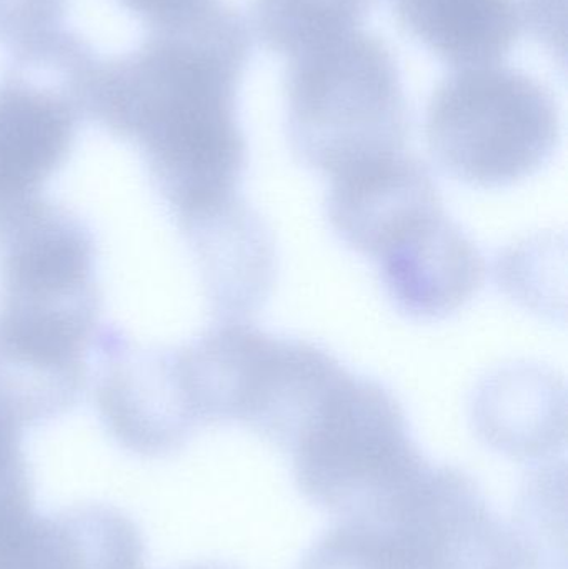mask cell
Returning a JSON list of instances; mask_svg holds the SVG:
<instances>
[{"label": "cell", "mask_w": 568, "mask_h": 569, "mask_svg": "<svg viewBox=\"0 0 568 569\" xmlns=\"http://www.w3.org/2000/svg\"><path fill=\"white\" fill-rule=\"evenodd\" d=\"M250 50L246 17L206 0L130 52L100 59L90 80L86 116L142 149L186 223L239 197L249 150L237 97Z\"/></svg>", "instance_id": "obj_1"}, {"label": "cell", "mask_w": 568, "mask_h": 569, "mask_svg": "<svg viewBox=\"0 0 568 569\" xmlns=\"http://www.w3.org/2000/svg\"><path fill=\"white\" fill-rule=\"evenodd\" d=\"M286 103L293 156L330 179L406 152L410 119L399 66L366 30L290 57Z\"/></svg>", "instance_id": "obj_2"}, {"label": "cell", "mask_w": 568, "mask_h": 569, "mask_svg": "<svg viewBox=\"0 0 568 569\" xmlns=\"http://www.w3.org/2000/svg\"><path fill=\"white\" fill-rule=\"evenodd\" d=\"M287 453L309 503L340 523L367 528L382 527L430 465L392 391L347 370Z\"/></svg>", "instance_id": "obj_3"}, {"label": "cell", "mask_w": 568, "mask_h": 569, "mask_svg": "<svg viewBox=\"0 0 568 569\" xmlns=\"http://www.w3.org/2000/svg\"><path fill=\"white\" fill-rule=\"evenodd\" d=\"M427 146L444 172L480 189L509 187L550 162L559 107L539 80L512 67H464L430 97Z\"/></svg>", "instance_id": "obj_4"}, {"label": "cell", "mask_w": 568, "mask_h": 569, "mask_svg": "<svg viewBox=\"0 0 568 569\" xmlns=\"http://www.w3.org/2000/svg\"><path fill=\"white\" fill-rule=\"evenodd\" d=\"M100 57L72 30L7 50L0 73V226L36 202L76 140Z\"/></svg>", "instance_id": "obj_5"}, {"label": "cell", "mask_w": 568, "mask_h": 569, "mask_svg": "<svg viewBox=\"0 0 568 569\" xmlns=\"http://www.w3.org/2000/svg\"><path fill=\"white\" fill-rule=\"evenodd\" d=\"M376 531L399 569H534L519 535L459 468L429 465Z\"/></svg>", "instance_id": "obj_6"}, {"label": "cell", "mask_w": 568, "mask_h": 569, "mask_svg": "<svg viewBox=\"0 0 568 569\" xmlns=\"http://www.w3.org/2000/svg\"><path fill=\"white\" fill-rule=\"evenodd\" d=\"M393 307L413 320H440L482 288V253L444 210L427 217L373 259Z\"/></svg>", "instance_id": "obj_7"}, {"label": "cell", "mask_w": 568, "mask_h": 569, "mask_svg": "<svg viewBox=\"0 0 568 569\" xmlns=\"http://www.w3.org/2000/svg\"><path fill=\"white\" fill-rule=\"evenodd\" d=\"M326 210L336 236L373 260L444 203L430 170L403 152L330 179Z\"/></svg>", "instance_id": "obj_8"}, {"label": "cell", "mask_w": 568, "mask_h": 569, "mask_svg": "<svg viewBox=\"0 0 568 569\" xmlns=\"http://www.w3.org/2000/svg\"><path fill=\"white\" fill-rule=\"evenodd\" d=\"M0 569H146V543L109 505L32 511L0 533Z\"/></svg>", "instance_id": "obj_9"}, {"label": "cell", "mask_w": 568, "mask_h": 569, "mask_svg": "<svg viewBox=\"0 0 568 569\" xmlns=\"http://www.w3.org/2000/svg\"><path fill=\"white\" fill-rule=\"evenodd\" d=\"M226 320L256 313L276 280L272 236L259 213L240 197L222 209L187 223Z\"/></svg>", "instance_id": "obj_10"}, {"label": "cell", "mask_w": 568, "mask_h": 569, "mask_svg": "<svg viewBox=\"0 0 568 569\" xmlns=\"http://www.w3.org/2000/svg\"><path fill=\"white\" fill-rule=\"evenodd\" d=\"M403 29L454 69L492 66L524 30L520 0H392Z\"/></svg>", "instance_id": "obj_11"}, {"label": "cell", "mask_w": 568, "mask_h": 569, "mask_svg": "<svg viewBox=\"0 0 568 569\" xmlns=\"http://www.w3.org/2000/svg\"><path fill=\"white\" fill-rule=\"evenodd\" d=\"M564 401L542 375H500L487 381L474 405L479 433L500 453L519 460L549 457L566 440Z\"/></svg>", "instance_id": "obj_12"}, {"label": "cell", "mask_w": 568, "mask_h": 569, "mask_svg": "<svg viewBox=\"0 0 568 569\" xmlns=\"http://www.w3.org/2000/svg\"><path fill=\"white\" fill-rule=\"evenodd\" d=\"M376 0H252V29L272 52L296 56L359 29Z\"/></svg>", "instance_id": "obj_13"}, {"label": "cell", "mask_w": 568, "mask_h": 569, "mask_svg": "<svg viewBox=\"0 0 568 569\" xmlns=\"http://www.w3.org/2000/svg\"><path fill=\"white\" fill-rule=\"evenodd\" d=\"M299 569H399L372 528L340 523L317 540Z\"/></svg>", "instance_id": "obj_14"}, {"label": "cell", "mask_w": 568, "mask_h": 569, "mask_svg": "<svg viewBox=\"0 0 568 569\" xmlns=\"http://www.w3.org/2000/svg\"><path fill=\"white\" fill-rule=\"evenodd\" d=\"M20 428L0 411V533L33 511L32 478Z\"/></svg>", "instance_id": "obj_15"}, {"label": "cell", "mask_w": 568, "mask_h": 569, "mask_svg": "<svg viewBox=\"0 0 568 569\" xmlns=\"http://www.w3.org/2000/svg\"><path fill=\"white\" fill-rule=\"evenodd\" d=\"M69 0H0V46L7 50L59 29Z\"/></svg>", "instance_id": "obj_16"}, {"label": "cell", "mask_w": 568, "mask_h": 569, "mask_svg": "<svg viewBox=\"0 0 568 569\" xmlns=\"http://www.w3.org/2000/svg\"><path fill=\"white\" fill-rule=\"evenodd\" d=\"M127 12L142 20L147 29L166 26L192 12L206 0H117Z\"/></svg>", "instance_id": "obj_17"}, {"label": "cell", "mask_w": 568, "mask_h": 569, "mask_svg": "<svg viewBox=\"0 0 568 569\" xmlns=\"http://www.w3.org/2000/svg\"><path fill=\"white\" fill-rule=\"evenodd\" d=\"M180 569H236V568L229 567V565L213 563V561H207V563L189 565V567H183Z\"/></svg>", "instance_id": "obj_18"}]
</instances>
